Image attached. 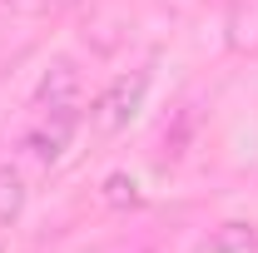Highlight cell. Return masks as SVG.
Listing matches in <instances>:
<instances>
[{
    "label": "cell",
    "instance_id": "cell-7",
    "mask_svg": "<svg viewBox=\"0 0 258 253\" xmlns=\"http://www.w3.org/2000/svg\"><path fill=\"white\" fill-rule=\"evenodd\" d=\"M55 5H75V0H55Z\"/></svg>",
    "mask_w": 258,
    "mask_h": 253
},
{
    "label": "cell",
    "instance_id": "cell-4",
    "mask_svg": "<svg viewBox=\"0 0 258 253\" xmlns=\"http://www.w3.org/2000/svg\"><path fill=\"white\" fill-rule=\"evenodd\" d=\"M25 199H30V189H25L20 169H15V164H0V228L20 223V214H25Z\"/></svg>",
    "mask_w": 258,
    "mask_h": 253
},
{
    "label": "cell",
    "instance_id": "cell-5",
    "mask_svg": "<svg viewBox=\"0 0 258 253\" xmlns=\"http://www.w3.org/2000/svg\"><path fill=\"white\" fill-rule=\"evenodd\" d=\"M199 253H258V228L253 223H224L214 238H204Z\"/></svg>",
    "mask_w": 258,
    "mask_h": 253
},
{
    "label": "cell",
    "instance_id": "cell-1",
    "mask_svg": "<svg viewBox=\"0 0 258 253\" xmlns=\"http://www.w3.org/2000/svg\"><path fill=\"white\" fill-rule=\"evenodd\" d=\"M144 99H149V70L114 75V80L95 95V104H90V124H95V134H104V139L124 134V129L139 119Z\"/></svg>",
    "mask_w": 258,
    "mask_h": 253
},
{
    "label": "cell",
    "instance_id": "cell-8",
    "mask_svg": "<svg viewBox=\"0 0 258 253\" xmlns=\"http://www.w3.org/2000/svg\"><path fill=\"white\" fill-rule=\"evenodd\" d=\"M0 253H5V248H0Z\"/></svg>",
    "mask_w": 258,
    "mask_h": 253
},
{
    "label": "cell",
    "instance_id": "cell-3",
    "mask_svg": "<svg viewBox=\"0 0 258 253\" xmlns=\"http://www.w3.org/2000/svg\"><path fill=\"white\" fill-rule=\"evenodd\" d=\"M35 104H80V70L70 60H55L35 90Z\"/></svg>",
    "mask_w": 258,
    "mask_h": 253
},
{
    "label": "cell",
    "instance_id": "cell-6",
    "mask_svg": "<svg viewBox=\"0 0 258 253\" xmlns=\"http://www.w3.org/2000/svg\"><path fill=\"white\" fill-rule=\"evenodd\" d=\"M104 199H109V204H139V184H134L129 174H109V179H104Z\"/></svg>",
    "mask_w": 258,
    "mask_h": 253
},
{
    "label": "cell",
    "instance_id": "cell-2",
    "mask_svg": "<svg viewBox=\"0 0 258 253\" xmlns=\"http://www.w3.org/2000/svg\"><path fill=\"white\" fill-rule=\"evenodd\" d=\"M75 134H80V104H35V119L25 129V154L50 169L64 159Z\"/></svg>",
    "mask_w": 258,
    "mask_h": 253
}]
</instances>
